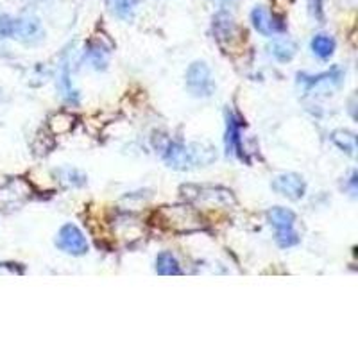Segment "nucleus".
<instances>
[{
  "mask_svg": "<svg viewBox=\"0 0 358 358\" xmlns=\"http://www.w3.org/2000/svg\"><path fill=\"white\" fill-rule=\"evenodd\" d=\"M169 167L176 171H190L196 167H206L217 159V152L208 143H178L165 140L156 143Z\"/></svg>",
  "mask_w": 358,
  "mask_h": 358,
  "instance_id": "1",
  "label": "nucleus"
},
{
  "mask_svg": "<svg viewBox=\"0 0 358 358\" xmlns=\"http://www.w3.org/2000/svg\"><path fill=\"white\" fill-rule=\"evenodd\" d=\"M267 219L274 229H276V242L281 249H289L301 242V236L294 229L296 226V213L287 208H271L267 212Z\"/></svg>",
  "mask_w": 358,
  "mask_h": 358,
  "instance_id": "2",
  "label": "nucleus"
},
{
  "mask_svg": "<svg viewBox=\"0 0 358 358\" xmlns=\"http://www.w3.org/2000/svg\"><path fill=\"white\" fill-rule=\"evenodd\" d=\"M0 36L2 38H18L25 43H33L43 36V29L38 18L24 17L13 18L8 15L0 17Z\"/></svg>",
  "mask_w": 358,
  "mask_h": 358,
  "instance_id": "3",
  "label": "nucleus"
},
{
  "mask_svg": "<svg viewBox=\"0 0 358 358\" xmlns=\"http://www.w3.org/2000/svg\"><path fill=\"white\" fill-rule=\"evenodd\" d=\"M187 88L194 97H212L215 79L204 62H194L187 70Z\"/></svg>",
  "mask_w": 358,
  "mask_h": 358,
  "instance_id": "4",
  "label": "nucleus"
},
{
  "mask_svg": "<svg viewBox=\"0 0 358 358\" xmlns=\"http://www.w3.org/2000/svg\"><path fill=\"white\" fill-rule=\"evenodd\" d=\"M159 219L163 220V224H167L169 228L178 229V231H194L199 228V219L196 212L185 206L163 208L159 212Z\"/></svg>",
  "mask_w": 358,
  "mask_h": 358,
  "instance_id": "5",
  "label": "nucleus"
},
{
  "mask_svg": "<svg viewBox=\"0 0 358 358\" xmlns=\"http://www.w3.org/2000/svg\"><path fill=\"white\" fill-rule=\"evenodd\" d=\"M57 249H62L66 255H72V257H83L88 252V242H86V236L83 235L81 229L73 224H65L59 233H57L56 238Z\"/></svg>",
  "mask_w": 358,
  "mask_h": 358,
  "instance_id": "6",
  "label": "nucleus"
},
{
  "mask_svg": "<svg viewBox=\"0 0 358 358\" xmlns=\"http://www.w3.org/2000/svg\"><path fill=\"white\" fill-rule=\"evenodd\" d=\"M273 190L280 196L287 197V199L299 201L303 199L306 192V183L303 176L296 174V172H285V174H280L273 179Z\"/></svg>",
  "mask_w": 358,
  "mask_h": 358,
  "instance_id": "7",
  "label": "nucleus"
},
{
  "mask_svg": "<svg viewBox=\"0 0 358 358\" xmlns=\"http://www.w3.org/2000/svg\"><path fill=\"white\" fill-rule=\"evenodd\" d=\"M251 22L252 27L264 36H274V34L287 31V24L283 22V18L276 17V15H273L268 9L262 8V6H257L251 11Z\"/></svg>",
  "mask_w": 358,
  "mask_h": 358,
  "instance_id": "8",
  "label": "nucleus"
},
{
  "mask_svg": "<svg viewBox=\"0 0 358 358\" xmlns=\"http://www.w3.org/2000/svg\"><path fill=\"white\" fill-rule=\"evenodd\" d=\"M213 34L215 40L222 45L224 49H231L236 41H241L238 38V27H236L235 20L228 11H220L213 17Z\"/></svg>",
  "mask_w": 358,
  "mask_h": 358,
  "instance_id": "9",
  "label": "nucleus"
},
{
  "mask_svg": "<svg viewBox=\"0 0 358 358\" xmlns=\"http://www.w3.org/2000/svg\"><path fill=\"white\" fill-rule=\"evenodd\" d=\"M226 120H228V129H226V149H228V155H235L242 159V162H248V156L244 152V147H242V127H244V120L233 111H228L226 115Z\"/></svg>",
  "mask_w": 358,
  "mask_h": 358,
  "instance_id": "10",
  "label": "nucleus"
},
{
  "mask_svg": "<svg viewBox=\"0 0 358 358\" xmlns=\"http://www.w3.org/2000/svg\"><path fill=\"white\" fill-rule=\"evenodd\" d=\"M156 273L162 276H179V274H183V271H181L178 258L171 251H163L156 258Z\"/></svg>",
  "mask_w": 358,
  "mask_h": 358,
  "instance_id": "11",
  "label": "nucleus"
},
{
  "mask_svg": "<svg viewBox=\"0 0 358 358\" xmlns=\"http://www.w3.org/2000/svg\"><path fill=\"white\" fill-rule=\"evenodd\" d=\"M108 8L113 13L115 17H118L120 20H133L134 11H136V6H138V0H106Z\"/></svg>",
  "mask_w": 358,
  "mask_h": 358,
  "instance_id": "12",
  "label": "nucleus"
},
{
  "mask_svg": "<svg viewBox=\"0 0 358 358\" xmlns=\"http://www.w3.org/2000/svg\"><path fill=\"white\" fill-rule=\"evenodd\" d=\"M297 52V45L294 43L289 38H281V40H276L273 45H271V54L276 57L278 62L287 63L290 62Z\"/></svg>",
  "mask_w": 358,
  "mask_h": 358,
  "instance_id": "13",
  "label": "nucleus"
},
{
  "mask_svg": "<svg viewBox=\"0 0 358 358\" xmlns=\"http://www.w3.org/2000/svg\"><path fill=\"white\" fill-rule=\"evenodd\" d=\"M310 47L315 56H319L321 59H328L335 52V40L328 34H317V36H313Z\"/></svg>",
  "mask_w": 358,
  "mask_h": 358,
  "instance_id": "14",
  "label": "nucleus"
},
{
  "mask_svg": "<svg viewBox=\"0 0 358 358\" xmlns=\"http://www.w3.org/2000/svg\"><path fill=\"white\" fill-rule=\"evenodd\" d=\"M331 140H334V143L338 149L346 151L350 156H353L355 151H357V136L353 133H350V131H334L331 133Z\"/></svg>",
  "mask_w": 358,
  "mask_h": 358,
  "instance_id": "15",
  "label": "nucleus"
},
{
  "mask_svg": "<svg viewBox=\"0 0 358 358\" xmlns=\"http://www.w3.org/2000/svg\"><path fill=\"white\" fill-rule=\"evenodd\" d=\"M108 52H110V50L104 49L101 43H90L85 56L88 57V62L94 65V69L101 70V69H106Z\"/></svg>",
  "mask_w": 358,
  "mask_h": 358,
  "instance_id": "16",
  "label": "nucleus"
},
{
  "mask_svg": "<svg viewBox=\"0 0 358 358\" xmlns=\"http://www.w3.org/2000/svg\"><path fill=\"white\" fill-rule=\"evenodd\" d=\"M59 86H62V92L65 95L66 101L78 102V92L72 88V79H70V65L69 62L63 63L62 73H59Z\"/></svg>",
  "mask_w": 358,
  "mask_h": 358,
  "instance_id": "17",
  "label": "nucleus"
},
{
  "mask_svg": "<svg viewBox=\"0 0 358 358\" xmlns=\"http://www.w3.org/2000/svg\"><path fill=\"white\" fill-rule=\"evenodd\" d=\"M49 126H50V129H52L54 134L69 133V131L73 127V117L72 115H66V113H57V115H54V117H50Z\"/></svg>",
  "mask_w": 358,
  "mask_h": 358,
  "instance_id": "18",
  "label": "nucleus"
},
{
  "mask_svg": "<svg viewBox=\"0 0 358 358\" xmlns=\"http://www.w3.org/2000/svg\"><path fill=\"white\" fill-rule=\"evenodd\" d=\"M56 174L62 178L63 183L70 185V187H83V185H86V176L79 172L78 169H59Z\"/></svg>",
  "mask_w": 358,
  "mask_h": 358,
  "instance_id": "19",
  "label": "nucleus"
},
{
  "mask_svg": "<svg viewBox=\"0 0 358 358\" xmlns=\"http://www.w3.org/2000/svg\"><path fill=\"white\" fill-rule=\"evenodd\" d=\"M310 15L317 22L324 20V9H322V0H310Z\"/></svg>",
  "mask_w": 358,
  "mask_h": 358,
  "instance_id": "20",
  "label": "nucleus"
},
{
  "mask_svg": "<svg viewBox=\"0 0 358 358\" xmlns=\"http://www.w3.org/2000/svg\"><path fill=\"white\" fill-rule=\"evenodd\" d=\"M219 2H231V0H219Z\"/></svg>",
  "mask_w": 358,
  "mask_h": 358,
  "instance_id": "21",
  "label": "nucleus"
}]
</instances>
